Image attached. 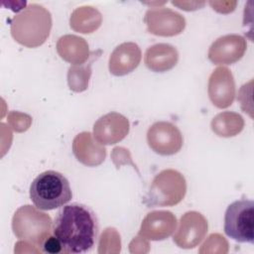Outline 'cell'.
Returning <instances> with one entry per match:
<instances>
[{"label":"cell","instance_id":"17","mask_svg":"<svg viewBox=\"0 0 254 254\" xmlns=\"http://www.w3.org/2000/svg\"><path fill=\"white\" fill-rule=\"evenodd\" d=\"M57 50L62 59L73 64H82L88 59L87 43L84 39L74 35L61 37Z\"/></svg>","mask_w":254,"mask_h":254},{"label":"cell","instance_id":"21","mask_svg":"<svg viewBox=\"0 0 254 254\" xmlns=\"http://www.w3.org/2000/svg\"><path fill=\"white\" fill-rule=\"evenodd\" d=\"M43 251L46 253H51V254H57L63 252V245L61 241L54 235V236H49L43 243L42 245Z\"/></svg>","mask_w":254,"mask_h":254},{"label":"cell","instance_id":"3","mask_svg":"<svg viewBox=\"0 0 254 254\" xmlns=\"http://www.w3.org/2000/svg\"><path fill=\"white\" fill-rule=\"evenodd\" d=\"M71 189L67 179L56 171L38 175L30 186V199L39 209L52 210L70 201Z\"/></svg>","mask_w":254,"mask_h":254},{"label":"cell","instance_id":"9","mask_svg":"<svg viewBox=\"0 0 254 254\" xmlns=\"http://www.w3.org/2000/svg\"><path fill=\"white\" fill-rule=\"evenodd\" d=\"M207 228V220L201 213L188 211L181 217L179 228L173 240L180 248H194L205 237Z\"/></svg>","mask_w":254,"mask_h":254},{"label":"cell","instance_id":"12","mask_svg":"<svg viewBox=\"0 0 254 254\" xmlns=\"http://www.w3.org/2000/svg\"><path fill=\"white\" fill-rule=\"evenodd\" d=\"M207 92L210 101L217 108H227L235 97V82L231 71L224 66L213 70L208 79Z\"/></svg>","mask_w":254,"mask_h":254},{"label":"cell","instance_id":"11","mask_svg":"<svg viewBox=\"0 0 254 254\" xmlns=\"http://www.w3.org/2000/svg\"><path fill=\"white\" fill-rule=\"evenodd\" d=\"M246 48L247 43L242 36L225 35L211 44L207 57L214 64H232L244 56Z\"/></svg>","mask_w":254,"mask_h":254},{"label":"cell","instance_id":"5","mask_svg":"<svg viewBox=\"0 0 254 254\" xmlns=\"http://www.w3.org/2000/svg\"><path fill=\"white\" fill-rule=\"evenodd\" d=\"M12 228L19 239L42 247L44 241L50 236L52 219L34 206L23 205L16 210L13 216Z\"/></svg>","mask_w":254,"mask_h":254},{"label":"cell","instance_id":"20","mask_svg":"<svg viewBox=\"0 0 254 254\" xmlns=\"http://www.w3.org/2000/svg\"><path fill=\"white\" fill-rule=\"evenodd\" d=\"M94 60V59H93ZM93 60L88 63V64H73L68 68L67 73V82L71 90L80 92L87 88L88 79L91 74V63Z\"/></svg>","mask_w":254,"mask_h":254},{"label":"cell","instance_id":"2","mask_svg":"<svg viewBox=\"0 0 254 254\" xmlns=\"http://www.w3.org/2000/svg\"><path fill=\"white\" fill-rule=\"evenodd\" d=\"M52 29L51 13L43 6L32 3L11 21V35L16 42L27 48L43 45Z\"/></svg>","mask_w":254,"mask_h":254},{"label":"cell","instance_id":"1","mask_svg":"<svg viewBox=\"0 0 254 254\" xmlns=\"http://www.w3.org/2000/svg\"><path fill=\"white\" fill-rule=\"evenodd\" d=\"M53 233L61 241L64 253L89 251L97 234L96 217L93 211L83 204L65 205L55 219Z\"/></svg>","mask_w":254,"mask_h":254},{"label":"cell","instance_id":"4","mask_svg":"<svg viewBox=\"0 0 254 254\" xmlns=\"http://www.w3.org/2000/svg\"><path fill=\"white\" fill-rule=\"evenodd\" d=\"M186 191L185 177L176 170L167 169L154 178L144 202L148 206H173L183 200Z\"/></svg>","mask_w":254,"mask_h":254},{"label":"cell","instance_id":"13","mask_svg":"<svg viewBox=\"0 0 254 254\" xmlns=\"http://www.w3.org/2000/svg\"><path fill=\"white\" fill-rule=\"evenodd\" d=\"M177 218L168 210L149 212L142 221L139 235L142 238L158 241L164 240L176 230Z\"/></svg>","mask_w":254,"mask_h":254},{"label":"cell","instance_id":"19","mask_svg":"<svg viewBox=\"0 0 254 254\" xmlns=\"http://www.w3.org/2000/svg\"><path fill=\"white\" fill-rule=\"evenodd\" d=\"M210 126L216 135L220 137H232L242 131L244 120L238 113L225 111L217 114L212 119Z\"/></svg>","mask_w":254,"mask_h":254},{"label":"cell","instance_id":"16","mask_svg":"<svg viewBox=\"0 0 254 254\" xmlns=\"http://www.w3.org/2000/svg\"><path fill=\"white\" fill-rule=\"evenodd\" d=\"M179 61L177 49L170 44H156L149 47L145 53L144 62L147 67L155 72H165L172 69Z\"/></svg>","mask_w":254,"mask_h":254},{"label":"cell","instance_id":"18","mask_svg":"<svg viewBox=\"0 0 254 254\" xmlns=\"http://www.w3.org/2000/svg\"><path fill=\"white\" fill-rule=\"evenodd\" d=\"M101 14L89 6L75 9L70 16V28L76 32L87 34L95 31L101 24Z\"/></svg>","mask_w":254,"mask_h":254},{"label":"cell","instance_id":"8","mask_svg":"<svg viewBox=\"0 0 254 254\" xmlns=\"http://www.w3.org/2000/svg\"><path fill=\"white\" fill-rule=\"evenodd\" d=\"M149 33L162 37H173L181 34L186 27L185 18L169 8L149 9L144 17Z\"/></svg>","mask_w":254,"mask_h":254},{"label":"cell","instance_id":"7","mask_svg":"<svg viewBox=\"0 0 254 254\" xmlns=\"http://www.w3.org/2000/svg\"><path fill=\"white\" fill-rule=\"evenodd\" d=\"M147 142L155 153L170 156L181 150L184 140L176 125L167 121H159L148 129Z\"/></svg>","mask_w":254,"mask_h":254},{"label":"cell","instance_id":"6","mask_svg":"<svg viewBox=\"0 0 254 254\" xmlns=\"http://www.w3.org/2000/svg\"><path fill=\"white\" fill-rule=\"evenodd\" d=\"M224 232L237 242L254 243V202L240 199L230 203L224 215Z\"/></svg>","mask_w":254,"mask_h":254},{"label":"cell","instance_id":"15","mask_svg":"<svg viewBox=\"0 0 254 254\" xmlns=\"http://www.w3.org/2000/svg\"><path fill=\"white\" fill-rule=\"evenodd\" d=\"M72 151L80 163L89 167L100 165L106 156V149L93 142L89 132H82L74 137Z\"/></svg>","mask_w":254,"mask_h":254},{"label":"cell","instance_id":"10","mask_svg":"<svg viewBox=\"0 0 254 254\" xmlns=\"http://www.w3.org/2000/svg\"><path fill=\"white\" fill-rule=\"evenodd\" d=\"M128 119L117 112L101 116L93 125V137L100 145H112L122 141L129 132Z\"/></svg>","mask_w":254,"mask_h":254},{"label":"cell","instance_id":"14","mask_svg":"<svg viewBox=\"0 0 254 254\" xmlns=\"http://www.w3.org/2000/svg\"><path fill=\"white\" fill-rule=\"evenodd\" d=\"M141 58V50L137 44L122 43L114 49L109 57V71L116 76L126 75L139 65Z\"/></svg>","mask_w":254,"mask_h":254}]
</instances>
